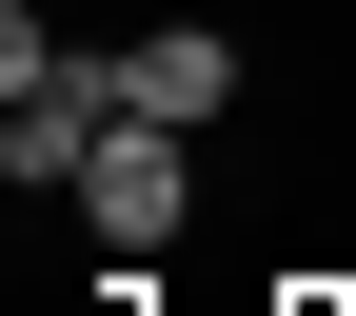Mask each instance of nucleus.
I'll return each instance as SVG.
<instances>
[{"instance_id":"f257e3e1","label":"nucleus","mask_w":356,"mask_h":316,"mask_svg":"<svg viewBox=\"0 0 356 316\" xmlns=\"http://www.w3.org/2000/svg\"><path fill=\"white\" fill-rule=\"evenodd\" d=\"M178 198H198V139H178V119H119V139L79 158V217H99L119 257H159V238H178Z\"/></svg>"},{"instance_id":"f03ea898","label":"nucleus","mask_w":356,"mask_h":316,"mask_svg":"<svg viewBox=\"0 0 356 316\" xmlns=\"http://www.w3.org/2000/svg\"><path fill=\"white\" fill-rule=\"evenodd\" d=\"M119 99H139V119H178V139H198V119L238 99V40H218V20H159V40H119Z\"/></svg>"},{"instance_id":"7ed1b4c3","label":"nucleus","mask_w":356,"mask_h":316,"mask_svg":"<svg viewBox=\"0 0 356 316\" xmlns=\"http://www.w3.org/2000/svg\"><path fill=\"white\" fill-rule=\"evenodd\" d=\"M297 316H337V297H297Z\"/></svg>"}]
</instances>
